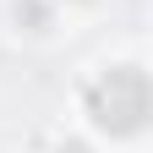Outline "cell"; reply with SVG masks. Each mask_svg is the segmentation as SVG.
<instances>
[{
  "instance_id": "cell-1",
  "label": "cell",
  "mask_w": 153,
  "mask_h": 153,
  "mask_svg": "<svg viewBox=\"0 0 153 153\" xmlns=\"http://www.w3.org/2000/svg\"><path fill=\"white\" fill-rule=\"evenodd\" d=\"M88 115L99 120L109 137H131L148 126V76L137 66H115L109 76L88 88Z\"/></svg>"
}]
</instances>
